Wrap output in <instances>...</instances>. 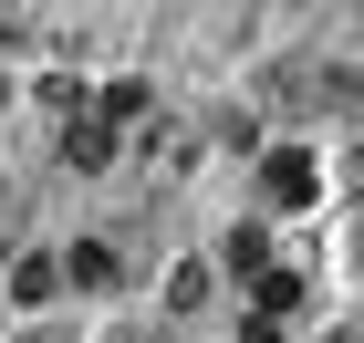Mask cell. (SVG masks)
<instances>
[{"instance_id": "cell-1", "label": "cell", "mask_w": 364, "mask_h": 343, "mask_svg": "<svg viewBox=\"0 0 364 343\" xmlns=\"http://www.w3.org/2000/svg\"><path fill=\"white\" fill-rule=\"evenodd\" d=\"M260 187H271V208H312V198H323V177H312V156H302V146L260 156Z\"/></svg>"}, {"instance_id": "cell-2", "label": "cell", "mask_w": 364, "mask_h": 343, "mask_svg": "<svg viewBox=\"0 0 364 343\" xmlns=\"http://www.w3.org/2000/svg\"><path fill=\"white\" fill-rule=\"evenodd\" d=\"M105 156H114V125H105V114H84V104H73V114H63V167H105Z\"/></svg>"}, {"instance_id": "cell-3", "label": "cell", "mask_w": 364, "mask_h": 343, "mask_svg": "<svg viewBox=\"0 0 364 343\" xmlns=\"http://www.w3.org/2000/svg\"><path fill=\"white\" fill-rule=\"evenodd\" d=\"M136 167H156V177L188 167V125H177V114H146L136 125Z\"/></svg>"}, {"instance_id": "cell-4", "label": "cell", "mask_w": 364, "mask_h": 343, "mask_svg": "<svg viewBox=\"0 0 364 343\" xmlns=\"http://www.w3.org/2000/svg\"><path fill=\"white\" fill-rule=\"evenodd\" d=\"M11 291H21V302H53V291H63V260L21 250V260H11Z\"/></svg>"}, {"instance_id": "cell-5", "label": "cell", "mask_w": 364, "mask_h": 343, "mask_svg": "<svg viewBox=\"0 0 364 343\" xmlns=\"http://www.w3.org/2000/svg\"><path fill=\"white\" fill-rule=\"evenodd\" d=\"M73 281H84V291L114 281V239H73Z\"/></svg>"}, {"instance_id": "cell-6", "label": "cell", "mask_w": 364, "mask_h": 343, "mask_svg": "<svg viewBox=\"0 0 364 343\" xmlns=\"http://www.w3.org/2000/svg\"><path fill=\"white\" fill-rule=\"evenodd\" d=\"M291 302H302V281H291V271H271V260H260V312L281 322V312H291Z\"/></svg>"}, {"instance_id": "cell-7", "label": "cell", "mask_w": 364, "mask_h": 343, "mask_svg": "<svg viewBox=\"0 0 364 343\" xmlns=\"http://www.w3.org/2000/svg\"><path fill=\"white\" fill-rule=\"evenodd\" d=\"M198 302H208V271H198V260H188V271H177V281H167V312H198Z\"/></svg>"}, {"instance_id": "cell-8", "label": "cell", "mask_w": 364, "mask_h": 343, "mask_svg": "<svg viewBox=\"0 0 364 343\" xmlns=\"http://www.w3.org/2000/svg\"><path fill=\"white\" fill-rule=\"evenodd\" d=\"M0 229H11V198H0Z\"/></svg>"}, {"instance_id": "cell-9", "label": "cell", "mask_w": 364, "mask_h": 343, "mask_svg": "<svg viewBox=\"0 0 364 343\" xmlns=\"http://www.w3.org/2000/svg\"><path fill=\"white\" fill-rule=\"evenodd\" d=\"M0 104H11V84H0Z\"/></svg>"}]
</instances>
